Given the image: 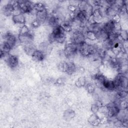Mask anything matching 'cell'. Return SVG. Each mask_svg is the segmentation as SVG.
Wrapping results in <instances>:
<instances>
[{
	"label": "cell",
	"mask_w": 128,
	"mask_h": 128,
	"mask_svg": "<svg viewBox=\"0 0 128 128\" xmlns=\"http://www.w3.org/2000/svg\"><path fill=\"white\" fill-rule=\"evenodd\" d=\"M4 58L6 62L11 68H15L18 66V60L16 55L8 54Z\"/></svg>",
	"instance_id": "6da1fadb"
},
{
	"label": "cell",
	"mask_w": 128,
	"mask_h": 128,
	"mask_svg": "<svg viewBox=\"0 0 128 128\" xmlns=\"http://www.w3.org/2000/svg\"><path fill=\"white\" fill-rule=\"evenodd\" d=\"M12 20L17 25L24 26L26 22L25 16L24 14H20L17 15H13Z\"/></svg>",
	"instance_id": "7a4b0ae2"
},
{
	"label": "cell",
	"mask_w": 128,
	"mask_h": 128,
	"mask_svg": "<svg viewBox=\"0 0 128 128\" xmlns=\"http://www.w3.org/2000/svg\"><path fill=\"white\" fill-rule=\"evenodd\" d=\"M32 58L36 62H42L44 60L45 58V53L39 50H36L32 54Z\"/></svg>",
	"instance_id": "3957f363"
},
{
	"label": "cell",
	"mask_w": 128,
	"mask_h": 128,
	"mask_svg": "<svg viewBox=\"0 0 128 128\" xmlns=\"http://www.w3.org/2000/svg\"><path fill=\"white\" fill-rule=\"evenodd\" d=\"M92 15L94 16L95 22L96 24H101L103 22V16L101 14L99 8L94 10L93 11Z\"/></svg>",
	"instance_id": "277c9868"
},
{
	"label": "cell",
	"mask_w": 128,
	"mask_h": 128,
	"mask_svg": "<svg viewBox=\"0 0 128 128\" xmlns=\"http://www.w3.org/2000/svg\"><path fill=\"white\" fill-rule=\"evenodd\" d=\"M14 8L12 5L10 4L9 3L5 6H4L2 11L4 14L6 16H11L14 12Z\"/></svg>",
	"instance_id": "5b68a950"
},
{
	"label": "cell",
	"mask_w": 128,
	"mask_h": 128,
	"mask_svg": "<svg viewBox=\"0 0 128 128\" xmlns=\"http://www.w3.org/2000/svg\"><path fill=\"white\" fill-rule=\"evenodd\" d=\"M88 121L91 124L96 126L100 124V118L96 114H94L88 118Z\"/></svg>",
	"instance_id": "8992f818"
},
{
	"label": "cell",
	"mask_w": 128,
	"mask_h": 128,
	"mask_svg": "<svg viewBox=\"0 0 128 128\" xmlns=\"http://www.w3.org/2000/svg\"><path fill=\"white\" fill-rule=\"evenodd\" d=\"M84 35L86 38H87L92 41L94 42L97 40L96 34L92 30H88Z\"/></svg>",
	"instance_id": "52a82bcc"
},
{
	"label": "cell",
	"mask_w": 128,
	"mask_h": 128,
	"mask_svg": "<svg viewBox=\"0 0 128 128\" xmlns=\"http://www.w3.org/2000/svg\"><path fill=\"white\" fill-rule=\"evenodd\" d=\"M33 8L37 12L46 9V6L42 2H38L34 3L33 4Z\"/></svg>",
	"instance_id": "ba28073f"
},
{
	"label": "cell",
	"mask_w": 128,
	"mask_h": 128,
	"mask_svg": "<svg viewBox=\"0 0 128 128\" xmlns=\"http://www.w3.org/2000/svg\"><path fill=\"white\" fill-rule=\"evenodd\" d=\"M86 84V79L84 77L79 78L76 82V85L77 87L80 88L84 86Z\"/></svg>",
	"instance_id": "9c48e42d"
},
{
	"label": "cell",
	"mask_w": 128,
	"mask_h": 128,
	"mask_svg": "<svg viewBox=\"0 0 128 128\" xmlns=\"http://www.w3.org/2000/svg\"><path fill=\"white\" fill-rule=\"evenodd\" d=\"M86 88L87 91L89 93H92L93 92H94L95 90V86L94 84H93L91 82H89L86 84Z\"/></svg>",
	"instance_id": "30bf717a"
},
{
	"label": "cell",
	"mask_w": 128,
	"mask_h": 128,
	"mask_svg": "<svg viewBox=\"0 0 128 128\" xmlns=\"http://www.w3.org/2000/svg\"><path fill=\"white\" fill-rule=\"evenodd\" d=\"M40 22L36 20H34L32 22L30 23V26H32V28H37L40 25Z\"/></svg>",
	"instance_id": "8fae6325"
},
{
	"label": "cell",
	"mask_w": 128,
	"mask_h": 128,
	"mask_svg": "<svg viewBox=\"0 0 128 128\" xmlns=\"http://www.w3.org/2000/svg\"><path fill=\"white\" fill-rule=\"evenodd\" d=\"M100 109V107L96 104H94L92 106V111L94 113V114H96Z\"/></svg>",
	"instance_id": "7c38bea8"
},
{
	"label": "cell",
	"mask_w": 128,
	"mask_h": 128,
	"mask_svg": "<svg viewBox=\"0 0 128 128\" xmlns=\"http://www.w3.org/2000/svg\"><path fill=\"white\" fill-rule=\"evenodd\" d=\"M56 82L58 84H61L63 82V79L62 78H59L56 80Z\"/></svg>",
	"instance_id": "4fadbf2b"
}]
</instances>
